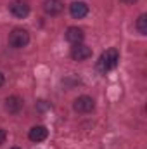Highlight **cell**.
<instances>
[{"mask_svg":"<svg viewBox=\"0 0 147 149\" xmlns=\"http://www.w3.org/2000/svg\"><path fill=\"white\" fill-rule=\"evenodd\" d=\"M118 63H119V52H118V49L111 47L106 52L101 54V57L97 61V70L101 73H107V71L114 70L118 66Z\"/></svg>","mask_w":147,"mask_h":149,"instance_id":"6da1fadb","label":"cell"},{"mask_svg":"<svg viewBox=\"0 0 147 149\" xmlns=\"http://www.w3.org/2000/svg\"><path fill=\"white\" fill-rule=\"evenodd\" d=\"M30 43V33L24 28H14L9 33V45L12 49H23Z\"/></svg>","mask_w":147,"mask_h":149,"instance_id":"7a4b0ae2","label":"cell"},{"mask_svg":"<svg viewBox=\"0 0 147 149\" xmlns=\"http://www.w3.org/2000/svg\"><path fill=\"white\" fill-rule=\"evenodd\" d=\"M73 109L76 113H81V114H87V113H92L95 109V101L88 95H81L78 99H74L73 102Z\"/></svg>","mask_w":147,"mask_h":149,"instance_id":"3957f363","label":"cell"},{"mask_svg":"<svg viewBox=\"0 0 147 149\" xmlns=\"http://www.w3.org/2000/svg\"><path fill=\"white\" fill-rule=\"evenodd\" d=\"M9 10H10L12 16H16L19 19H24L30 14V5L26 2H23V0H14V2H10Z\"/></svg>","mask_w":147,"mask_h":149,"instance_id":"277c9868","label":"cell"},{"mask_svg":"<svg viewBox=\"0 0 147 149\" xmlns=\"http://www.w3.org/2000/svg\"><path fill=\"white\" fill-rule=\"evenodd\" d=\"M71 57L74 61H87L88 57H92V49L85 43H76L71 47Z\"/></svg>","mask_w":147,"mask_h":149,"instance_id":"5b68a950","label":"cell"},{"mask_svg":"<svg viewBox=\"0 0 147 149\" xmlns=\"http://www.w3.org/2000/svg\"><path fill=\"white\" fill-rule=\"evenodd\" d=\"M69 14L73 16L74 19H83V17L88 14V5H87V2L74 0L73 3L69 5Z\"/></svg>","mask_w":147,"mask_h":149,"instance_id":"8992f818","label":"cell"},{"mask_svg":"<svg viewBox=\"0 0 147 149\" xmlns=\"http://www.w3.org/2000/svg\"><path fill=\"white\" fill-rule=\"evenodd\" d=\"M43 10L49 16H57L64 10V3L61 0H45L43 2Z\"/></svg>","mask_w":147,"mask_h":149,"instance_id":"52a82bcc","label":"cell"},{"mask_svg":"<svg viewBox=\"0 0 147 149\" xmlns=\"http://www.w3.org/2000/svg\"><path fill=\"white\" fill-rule=\"evenodd\" d=\"M66 40L69 42V43H73V45H76V43H81L83 42V38H85V33H83V30L81 28H78V26H69L68 30H66Z\"/></svg>","mask_w":147,"mask_h":149,"instance_id":"ba28073f","label":"cell"},{"mask_svg":"<svg viewBox=\"0 0 147 149\" xmlns=\"http://www.w3.org/2000/svg\"><path fill=\"white\" fill-rule=\"evenodd\" d=\"M47 135H49V130H47L43 125L31 127V128H30V132H28V137H30V141H31V142H42V141H45V139H47Z\"/></svg>","mask_w":147,"mask_h":149,"instance_id":"9c48e42d","label":"cell"},{"mask_svg":"<svg viewBox=\"0 0 147 149\" xmlns=\"http://www.w3.org/2000/svg\"><path fill=\"white\" fill-rule=\"evenodd\" d=\"M23 109V99L17 95H10L5 99V111H9L10 114H16Z\"/></svg>","mask_w":147,"mask_h":149,"instance_id":"30bf717a","label":"cell"},{"mask_svg":"<svg viewBox=\"0 0 147 149\" xmlns=\"http://www.w3.org/2000/svg\"><path fill=\"white\" fill-rule=\"evenodd\" d=\"M135 28L140 35H147V14H140L137 23H135Z\"/></svg>","mask_w":147,"mask_h":149,"instance_id":"8fae6325","label":"cell"},{"mask_svg":"<svg viewBox=\"0 0 147 149\" xmlns=\"http://www.w3.org/2000/svg\"><path fill=\"white\" fill-rule=\"evenodd\" d=\"M5 139H7V134H5V130H3V128H0V146L5 142Z\"/></svg>","mask_w":147,"mask_h":149,"instance_id":"7c38bea8","label":"cell"},{"mask_svg":"<svg viewBox=\"0 0 147 149\" xmlns=\"http://www.w3.org/2000/svg\"><path fill=\"white\" fill-rule=\"evenodd\" d=\"M3 81H5V76H3V73H2V71H0V87L3 85Z\"/></svg>","mask_w":147,"mask_h":149,"instance_id":"4fadbf2b","label":"cell"},{"mask_svg":"<svg viewBox=\"0 0 147 149\" xmlns=\"http://www.w3.org/2000/svg\"><path fill=\"white\" fill-rule=\"evenodd\" d=\"M123 3H133V2H137V0H121Z\"/></svg>","mask_w":147,"mask_h":149,"instance_id":"5bb4252c","label":"cell"},{"mask_svg":"<svg viewBox=\"0 0 147 149\" xmlns=\"http://www.w3.org/2000/svg\"><path fill=\"white\" fill-rule=\"evenodd\" d=\"M12 149H19V148H12Z\"/></svg>","mask_w":147,"mask_h":149,"instance_id":"9a60e30c","label":"cell"}]
</instances>
